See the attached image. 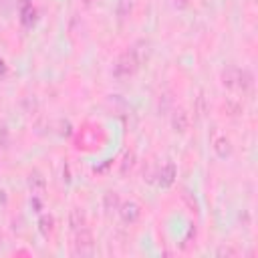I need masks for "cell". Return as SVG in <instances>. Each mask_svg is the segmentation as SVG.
I'll list each match as a JSON object with an SVG mask.
<instances>
[{"label": "cell", "mask_w": 258, "mask_h": 258, "mask_svg": "<svg viewBox=\"0 0 258 258\" xmlns=\"http://www.w3.org/2000/svg\"><path fill=\"white\" fill-rule=\"evenodd\" d=\"M175 175H177L175 163H173V161H167V163L157 171V183H159L161 187H169V185L175 181Z\"/></svg>", "instance_id": "6"}, {"label": "cell", "mask_w": 258, "mask_h": 258, "mask_svg": "<svg viewBox=\"0 0 258 258\" xmlns=\"http://www.w3.org/2000/svg\"><path fill=\"white\" fill-rule=\"evenodd\" d=\"M238 79H240V69L238 67H228L222 73V85L228 89H238Z\"/></svg>", "instance_id": "8"}, {"label": "cell", "mask_w": 258, "mask_h": 258, "mask_svg": "<svg viewBox=\"0 0 258 258\" xmlns=\"http://www.w3.org/2000/svg\"><path fill=\"white\" fill-rule=\"evenodd\" d=\"M26 183H28V189H30L32 196H42L46 191V179H44V175L38 169H32L28 173Z\"/></svg>", "instance_id": "4"}, {"label": "cell", "mask_w": 258, "mask_h": 258, "mask_svg": "<svg viewBox=\"0 0 258 258\" xmlns=\"http://www.w3.org/2000/svg\"><path fill=\"white\" fill-rule=\"evenodd\" d=\"M238 252L234 250V248H230V246H222V248H218V256H236Z\"/></svg>", "instance_id": "18"}, {"label": "cell", "mask_w": 258, "mask_h": 258, "mask_svg": "<svg viewBox=\"0 0 258 258\" xmlns=\"http://www.w3.org/2000/svg\"><path fill=\"white\" fill-rule=\"evenodd\" d=\"M34 14H36V10H34L32 6H24V8H22V22H24V24L34 22Z\"/></svg>", "instance_id": "16"}, {"label": "cell", "mask_w": 258, "mask_h": 258, "mask_svg": "<svg viewBox=\"0 0 258 258\" xmlns=\"http://www.w3.org/2000/svg\"><path fill=\"white\" fill-rule=\"evenodd\" d=\"M0 147H8V129L4 125H0Z\"/></svg>", "instance_id": "17"}, {"label": "cell", "mask_w": 258, "mask_h": 258, "mask_svg": "<svg viewBox=\"0 0 258 258\" xmlns=\"http://www.w3.org/2000/svg\"><path fill=\"white\" fill-rule=\"evenodd\" d=\"M133 165H135V153H133V151H127V153L123 155V161H121V173L127 175V171H131Z\"/></svg>", "instance_id": "15"}, {"label": "cell", "mask_w": 258, "mask_h": 258, "mask_svg": "<svg viewBox=\"0 0 258 258\" xmlns=\"http://www.w3.org/2000/svg\"><path fill=\"white\" fill-rule=\"evenodd\" d=\"M38 232H40L44 238H48V236L54 232V218H52L50 214H42V216H40V220H38Z\"/></svg>", "instance_id": "11"}, {"label": "cell", "mask_w": 258, "mask_h": 258, "mask_svg": "<svg viewBox=\"0 0 258 258\" xmlns=\"http://www.w3.org/2000/svg\"><path fill=\"white\" fill-rule=\"evenodd\" d=\"M93 252H95L93 234L87 228L77 230V236H75V254L77 256H93Z\"/></svg>", "instance_id": "2"}, {"label": "cell", "mask_w": 258, "mask_h": 258, "mask_svg": "<svg viewBox=\"0 0 258 258\" xmlns=\"http://www.w3.org/2000/svg\"><path fill=\"white\" fill-rule=\"evenodd\" d=\"M189 127V115L185 109H175L171 115V129L175 133H185Z\"/></svg>", "instance_id": "7"}, {"label": "cell", "mask_w": 258, "mask_h": 258, "mask_svg": "<svg viewBox=\"0 0 258 258\" xmlns=\"http://www.w3.org/2000/svg\"><path fill=\"white\" fill-rule=\"evenodd\" d=\"M117 212H119V218H121L125 224H135V222L139 220V216H141V208H139V204L133 202V200L119 204V210H117Z\"/></svg>", "instance_id": "3"}, {"label": "cell", "mask_w": 258, "mask_h": 258, "mask_svg": "<svg viewBox=\"0 0 258 258\" xmlns=\"http://www.w3.org/2000/svg\"><path fill=\"white\" fill-rule=\"evenodd\" d=\"M91 2H93V0H83V4H91Z\"/></svg>", "instance_id": "22"}, {"label": "cell", "mask_w": 258, "mask_h": 258, "mask_svg": "<svg viewBox=\"0 0 258 258\" xmlns=\"http://www.w3.org/2000/svg\"><path fill=\"white\" fill-rule=\"evenodd\" d=\"M4 75H6V64H4V60L0 58V79H2Z\"/></svg>", "instance_id": "20"}, {"label": "cell", "mask_w": 258, "mask_h": 258, "mask_svg": "<svg viewBox=\"0 0 258 258\" xmlns=\"http://www.w3.org/2000/svg\"><path fill=\"white\" fill-rule=\"evenodd\" d=\"M173 4H175V8H185L187 0H173Z\"/></svg>", "instance_id": "19"}, {"label": "cell", "mask_w": 258, "mask_h": 258, "mask_svg": "<svg viewBox=\"0 0 258 258\" xmlns=\"http://www.w3.org/2000/svg\"><path fill=\"white\" fill-rule=\"evenodd\" d=\"M69 226H71V230H81V228H85L87 226V218H85V212L83 210H79V208H73L71 210V214H69Z\"/></svg>", "instance_id": "9"}, {"label": "cell", "mask_w": 258, "mask_h": 258, "mask_svg": "<svg viewBox=\"0 0 258 258\" xmlns=\"http://www.w3.org/2000/svg\"><path fill=\"white\" fill-rule=\"evenodd\" d=\"M18 2L22 4V8H24V6H30V4H32V0H18Z\"/></svg>", "instance_id": "21"}, {"label": "cell", "mask_w": 258, "mask_h": 258, "mask_svg": "<svg viewBox=\"0 0 258 258\" xmlns=\"http://www.w3.org/2000/svg\"><path fill=\"white\" fill-rule=\"evenodd\" d=\"M252 85H254V77H252V73H250V71H246V69H240L238 89H242V93H246V91H250V89H252Z\"/></svg>", "instance_id": "13"}, {"label": "cell", "mask_w": 258, "mask_h": 258, "mask_svg": "<svg viewBox=\"0 0 258 258\" xmlns=\"http://www.w3.org/2000/svg\"><path fill=\"white\" fill-rule=\"evenodd\" d=\"M119 194H115V191H107L105 194V198H103V206H105V210H107V214H113V212H117L119 210Z\"/></svg>", "instance_id": "12"}, {"label": "cell", "mask_w": 258, "mask_h": 258, "mask_svg": "<svg viewBox=\"0 0 258 258\" xmlns=\"http://www.w3.org/2000/svg\"><path fill=\"white\" fill-rule=\"evenodd\" d=\"M214 151H216V155H218L220 159H226V157L232 153V143H230V139H228V137H218V139L214 141Z\"/></svg>", "instance_id": "10"}, {"label": "cell", "mask_w": 258, "mask_h": 258, "mask_svg": "<svg viewBox=\"0 0 258 258\" xmlns=\"http://www.w3.org/2000/svg\"><path fill=\"white\" fill-rule=\"evenodd\" d=\"M133 10V0H119L117 2V16L119 18H127Z\"/></svg>", "instance_id": "14"}, {"label": "cell", "mask_w": 258, "mask_h": 258, "mask_svg": "<svg viewBox=\"0 0 258 258\" xmlns=\"http://www.w3.org/2000/svg\"><path fill=\"white\" fill-rule=\"evenodd\" d=\"M129 50L133 52V56L137 58V62L143 64V62H147L149 56H151V42L145 40V38H139L137 42H133V44L129 46Z\"/></svg>", "instance_id": "5"}, {"label": "cell", "mask_w": 258, "mask_h": 258, "mask_svg": "<svg viewBox=\"0 0 258 258\" xmlns=\"http://www.w3.org/2000/svg\"><path fill=\"white\" fill-rule=\"evenodd\" d=\"M139 67H141V64L137 62V58H135L133 52L127 48V50L121 52L119 58L115 60V64H113V75H115L117 79H129V77H133V75L137 73Z\"/></svg>", "instance_id": "1"}]
</instances>
